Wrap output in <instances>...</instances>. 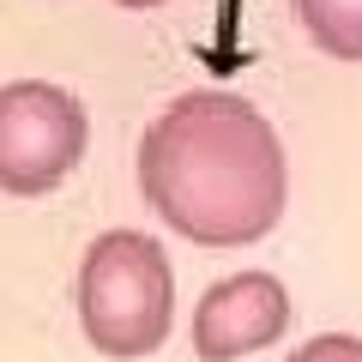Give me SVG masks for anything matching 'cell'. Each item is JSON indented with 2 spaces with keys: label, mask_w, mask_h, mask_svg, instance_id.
<instances>
[{
  "label": "cell",
  "mask_w": 362,
  "mask_h": 362,
  "mask_svg": "<svg viewBox=\"0 0 362 362\" xmlns=\"http://www.w3.org/2000/svg\"><path fill=\"white\" fill-rule=\"evenodd\" d=\"M139 187L169 230L199 247L259 242L284 218V145L254 103L194 90L151 121L139 145Z\"/></svg>",
  "instance_id": "cell-1"
},
{
  "label": "cell",
  "mask_w": 362,
  "mask_h": 362,
  "mask_svg": "<svg viewBox=\"0 0 362 362\" xmlns=\"http://www.w3.org/2000/svg\"><path fill=\"white\" fill-rule=\"evenodd\" d=\"M169 308H175V278L151 235L109 230L90 242L78 266V320L103 356H151L169 338Z\"/></svg>",
  "instance_id": "cell-2"
},
{
  "label": "cell",
  "mask_w": 362,
  "mask_h": 362,
  "mask_svg": "<svg viewBox=\"0 0 362 362\" xmlns=\"http://www.w3.org/2000/svg\"><path fill=\"white\" fill-rule=\"evenodd\" d=\"M85 109L49 78L0 85V194H49L85 157Z\"/></svg>",
  "instance_id": "cell-3"
},
{
  "label": "cell",
  "mask_w": 362,
  "mask_h": 362,
  "mask_svg": "<svg viewBox=\"0 0 362 362\" xmlns=\"http://www.w3.org/2000/svg\"><path fill=\"white\" fill-rule=\"evenodd\" d=\"M290 326V296L272 272H242V278H223L199 296L194 308V350L199 362H235L266 350L272 338Z\"/></svg>",
  "instance_id": "cell-4"
},
{
  "label": "cell",
  "mask_w": 362,
  "mask_h": 362,
  "mask_svg": "<svg viewBox=\"0 0 362 362\" xmlns=\"http://www.w3.org/2000/svg\"><path fill=\"white\" fill-rule=\"evenodd\" d=\"M308 37L338 61H362V0H296Z\"/></svg>",
  "instance_id": "cell-5"
},
{
  "label": "cell",
  "mask_w": 362,
  "mask_h": 362,
  "mask_svg": "<svg viewBox=\"0 0 362 362\" xmlns=\"http://www.w3.org/2000/svg\"><path fill=\"white\" fill-rule=\"evenodd\" d=\"M290 362H362V338L326 332V338H314V344H302Z\"/></svg>",
  "instance_id": "cell-6"
},
{
  "label": "cell",
  "mask_w": 362,
  "mask_h": 362,
  "mask_svg": "<svg viewBox=\"0 0 362 362\" xmlns=\"http://www.w3.org/2000/svg\"><path fill=\"white\" fill-rule=\"evenodd\" d=\"M115 6H133V13H145V6H163V0H115Z\"/></svg>",
  "instance_id": "cell-7"
}]
</instances>
